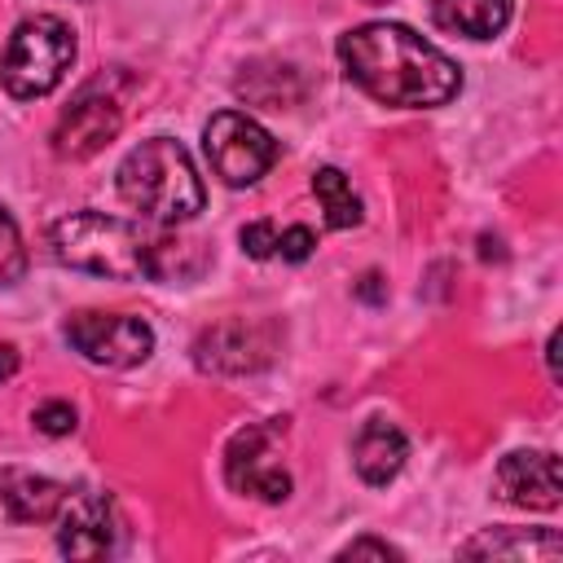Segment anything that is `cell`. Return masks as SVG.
I'll list each match as a JSON object with an SVG mask.
<instances>
[{"label":"cell","instance_id":"obj_1","mask_svg":"<svg viewBox=\"0 0 563 563\" xmlns=\"http://www.w3.org/2000/svg\"><path fill=\"white\" fill-rule=\"evenodd\" d=\"M339 62L352 84L387 106H444L462 88L449 53L400 22H365L339 35Z\"/></svg>","mask_w":563,"mask_h":563},{"label":"cell","instance_id":"obj_2","mask_svg":"<svg viewBox=\"0 0 563 563\" xmlns=\"http://www.w3.org/2000/svg\"><path fill=\"white\" fill-rule=\"evenodd\" d=\"M48 246L62 264L114 282H154L167 277V255L176 242L150 233L136 220H119L106 211H75L53 224Z\"/></svg>","mask_w":563,"mask_h":563},{"label":"cell","instance_id":"obj_3","mask_svg":"<svg viewBox=\"0 0 563 563\" xmlns=\"http://www.w3.org/2000/svg\"><path fill=\"white\" fill-rule=\"evenodd\" d=\"M119 198L154 224H180L202 211L207 189L180 141L150 136L119 163Z\"/></svg>","mask_w":563,"mask_h":563},{"label":"cell","instance_id":"obj_4","mask_svg":"<svg viewBox=\"0 0 563 563\" xmlns=\"http://www.w3.org/2000/svg\"><path fill=\"white\" fill-rule=\"evenodd\" d=\"M70 62H75L70 26L53 13H35L9 35L4 57H0V84H4L9 97L31 101V97L53 92L66 79Z\"/></svg>","mask_w":563,"mask_h":563},{"label":"cell","instance_id":"obj_5","mask_svg":"<svg viewBox=\"0 0 563 563\" xmlns=\"http://www.w3.org/2000/svg\"><path fill=\"white\" fill-rule=\"evenodd\" d=\"M202 150H207L211 172L233 189L255 185L277 163V141L242 110L211 114V123L202 128Z\"/></svg>","mask_w":563,"mask_h":563},{"label":"cell","instance_id":"obj_6","mask_svg":"<svg viewBox=\"0 0 563 563\" xmlns=\"http://www.w3.org/2000/svg\"><path fill=\"white\" fill-rule=\"evenodd\" d=\"M282 435H286V418H268V422H255L229 440L224 479L233 493H246L260 501H286L290 497V471L277 462Z\"/></svg>","mask_w":563,"mask_h":563},{"label":"cell","instance_id":"obj_7","mask_svg":"<svg viewBox=\"0 0 563 563\" xmlns=\"http://www.w3.org/2000/svg\"><path fill=\"white\" fill-rule=\"evenodd\" d=\"M66 339L84 361L106 365V369H132L154 352V330L128 312L84 308L66 321Z\"/></svg>","mask_w":563,"mask_h":563},{"label":"cell","instance_id":"obj_8","mask_svg":"<svg viewBox=\"0 0 563 563\" xmlns=\"http://www.w3.org/2000/svg\"><path fill=\"white\" fill-rule=\"evenodd\" d=\"M123 128V106L114 92H106V84H88L70 110H62L57 128H53V150L62 158H92L97 150H106Z\"/></svg>","mask_w":563,"mask_h":563},{"label":"cell","instance_id":"obj_9","mask_svg":"<svg viewBox=\"0 0 563 563\" xmlns=\"http://www.w3.org/2000/svg\"><path fill=\"white\" fill-rule=\"evenodd\" d=\"M273 339H277V330L268 321L233 317V321H220L198 334L194 361L207 374H251L273 361Z\"/></svg>","mask_w":563,"mask_h":563},{"label":"cell","instance_id":"obj_10","mask_svg":"<svg viewBox=\"0 0 563 563\" xmlns=\"http://www.w3.org/2000/svg\"><path fill=\"white\" fill-rule=\"evenodd\" d=\"M493 488L501 501L519 506V510H554L559 497H563V484H559V457L545 453V449H519V453H506L497 475H493Z\"/></svg>","mask_w":563,"mask_h":563},{"label":"cell","instance_id":"obj_11","mask_svg":"<svg viewBox=\"0 0 563 563\" xmlns=\"http://www.w3.org/2000/svg\"><path fill=\"white\" fill-rule=\"evenodd\" d=\"M57 545L70 559H106L119 541V519L110 497L101 493H70L57 515Z\"/></svg>","mask_w":563,"mask_h":563},{"label":"cell","instance_id":"obj_12","mask_svg":"<svg viewBox=\"0 0 563 563\" xmlns=\"http://www.w3.org/2000/svg\"><path fill=\"white\" fill-rule=\"evenodd\" d=\"M70 488L48 479V475H35V471H18V466H4L0 471V506L22 519V523H48L62 515Z\"/></svg>","mask_w":563,"mask_h":563},{"label":"cell","instance_id":"obj_13","mask_svg":"<svg viewBox=\"0 0 563 563\" xmlns=\"http://www.w3.org/2000/svg\"><path fill=\"white\" fill-rule=\"evenodd\" d=\"M409 457V440L400 427L383 422V418H369L361 431H356V444H352V462H356V475L365 484H387L400 475Z\"/></svg>","mask_w":563,"mask_h":563},{"label":"cell","instance_id":"obj_14","mask_svg":"<svg viewBox=\"0 0 563 563\" xmlns=\"http://www.w3.org/2000/svg\"><path fill=\"white\" fill-rule=\"evenodd\" d=\"M563 550L554 528H488L462 545L466 559H528V563H554Z\"/></svg>","mask_w":563,"mask_h":563},{"label":"cell","instance_id":"obj_15","mask_svg":"<svg viewBox=\"0 0 563 563\" xmlns=\"http://www.w3.org/2000/svg\"><path fill=\"white\" fill-rule=\"evenodd\" d=\"M431 18L453 35L488 40L510 22V0H431Z\"/></svg>","mask_w":563,"mask_h":563},{"label":"cell","instance_id":"obj_16","mask_svg":"<svg viewBox=\"0 0 563 563\" xmlns=\"http://www.w3.org/2000/svg\"><path fill=\"white\" fill-rule=\"evenodd\" d=\"M312 194H317V202H321L330 229H352V224H361V198L352 194V185H347V176H343L339 167H317V172H312Z\"/></svg>","mask_w":563,"mask_h":563},{"label":"cell","instance_id":"obj_17","mask_svg":"<svg viewBox=\"0 0 563 563\" xmlns=\"http://www.w3.org/2000/svg\"><path fill=\"white\" fill-rule=\"evenodd\" d=\"M22 268H26L22 229H18V220H13V216L0 207V286L18 282V277H22Z\"/></svg>","mask_w":563,"mask_h":563},{"label":"cell","instance_id":"obj_18","mask_svg":"<svg viewBox=\"0 0 563 563\" xmlns=\"http://www.w3.org/2000/svg\"><path fill=\"white\" fill-rule=\"evenodd\" d=\"M242 251L255 255V260L277 255V224H273V220H255V224H246V229H242Z\"/></svg>","mask_w":563,"mask_h":563},{"label":"cell","instance_id":"obj_19","mask_svg":"<svg viewBox=\"0 0 563 563\" xmlns=\"http://www.w3.org/2000/svg\"><path fill=\"white\" fill-rule=\"evenodd\" d=\"M312 246H317V238H312V229H308V224H290V229H282V233H277V255H282V260H290V264L308 260V255H312Z\"/></svg>","mask_w":563,"mask_h":563},{"label":"cell","instance_id":"obj_20","mask_svg":"<svg viewBox=\"0 0 563 563\" xmlns=\"http://www.w3.org/2000/svg\"><path fill=\"white\" fill-rule=\"evenodd\" d=\"M35 427L44 435H66V431H75V409L66 400H48L35 409Z\"/></svg>","mask_w":563,"mask_h":563},{"label":"cell","instance_id":"obj_21","mask_svg":"<svg viewBox=\"0 0 563 563\" xmlns=\"http://www.w3.org/2000/svg\"><path fill=\"white\" fill-rule=\"evenodd\" d=\"M361 554H369V559H400V550H396V545L374 541V537H356L352 545H343V550H339V559H361Z\"/></svg>","mask_w":563,"mask_h":563},{"label":"cell","instance_id":"obj_22","mask_svg":"<svg viewBox=\"0 0 563 563\" xmlns=\"http://www.w3.org/2000/svg\"><path fill=\"white\" fill-rule=\"evenodd\" d=\"M18 374V347L13 343H0V383Z\"/></svg>","mask_w":563,"mask_h":563},{"label":"cell","instance_id":"obj_23","mask_svg":"<svg viewBox=\"0 0 563 563\" xmlns=\"http://www.w3.org/2000/svg\"><path fill=\"white\" fill-rule=\"evenodd\" d=\"M374 4H378V0H374Z\"/></svg>","mask_w":563,"mask_h":563}]
</instances>
